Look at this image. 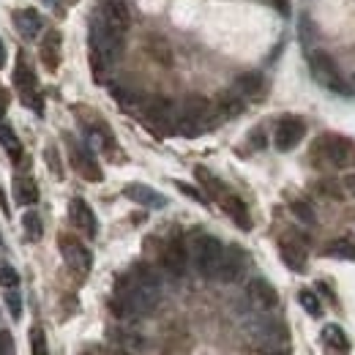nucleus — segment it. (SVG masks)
<instances>
[{"instance_id": "f257e3e1", "label": "nucleus", "mask_w": 355, "mask_h": 355, "mask_svg": "<svg viewBox=\"0 0 355 355\" xmlns=\"http://www.w3.org/2000/svg\"><path fill=\"white\" fill-rule=\"evenodd\" d=\"M162 298V282L159 273L150 266L139 263L134 266L129 273H123L115 284V295L110 301V309L121 320H132V317H142L159 306Z\"/></svg>"}, {"instance_id": "f03ea898", "label": "nucleus", "mask_w": 355, "mask_h": 355, "mask_svg": "<svg viewBox=\"0 0 355 355\" xmlns=\"http://www.w3.org/2000/svg\"><path fill=\"white\" fill-rule=\"evenodd\" d=\"M216 110L205 96H189L183 101V107L178 110V123L175 132L183 137H200L202 132H208L216 123Z\"/></svg>"}, {"instance_id": "7ed1b4c3", "label": "nucleus", "mask_w": 355, "mask_h": 355, "mask_svg": "<svg viewBox=\"0 0 355 355\" xmlns=\"http://www.w3.org/2000/svg\"><path fill=\"white\" fill-rule=\"evenodd\" d=\"M311 156L320 159L322 164L328 167H336V170H345V167H353L355 164V145L347 137H336V134H325L314 142L311 148Z\"/></svg>"}, {"instance_id": "20e7f679", "label": "nucleus", "mask_w": 355, "mask_h": 355, "mask_svg": "<svg viewBox=\"0 0 355 355\" xmlns=\"http://www.w3.org/2000/svg\"><path fill=\"white\" fill-rule=\"evenodd\" d=\"M123 36H126V33L110 28V25L98 17V19L90 25V55H96V58H101L107 66H112V63L121 58V52H123Z\"/></svg>"}, {"instance_id": "39448f33", "label": "nucleus", "mask_w": 355, "mask_h": 355, "mask_svg": "<svg viewBox=\"0 0 355 355\" xmlns=\"http://www.w3.org/2000/svg\"><path fill=\"white\" fill-rule=\"evenodd\" d=\"M191 263L194 268L200 270V276L205 279H216L219 273V266H222V257H224V246L219 238L214 235H197L191 241V252H189Z\"/></svg>"}, {"instance_id": "423d86ee", "label": "nucleus", "mask_w": 355, "mask_h": 355, "mask_svg": "<svg viewBox=\"0 0 355 355\" xmlns=\"http://www.w3.org/2000/svg\"><path fill=\"white\" fill-rule=\"evenodd\" d=\"M309 69H311V77L325 85V88L336 90V93H345L347 85H345V77L336 66V60L325 52V49H311L309 52Z\"/></svg>"}, {"instance_id": "0eeeda50", "label": "nucleus", "mask_w": 355, "mask_h": 355, "mask_svg": "<svg viewBox=\"0 0 355 355\" xmlns=\"http://www.w3.org/2000/svg\"><path fill=\"white\" fill-rule=\"evenodd\" d=\"M145 112V123L153 129L156 134H167V132H175V123H178V110L175 104L164 96H156L150 101H145L142 107Z\"/></svg>"}, {"instance_id": "6e6552de", "label": "nucleus", "mask_w": 355, "mask_h": 355, "mask_svg": "<svg viewBox=\"0 0 355 355\" xmlns=\"http://www.w3.org/2000/svg\"><path fill=\"white\" fill-rule=\"evenodd\" d=\"M58 249H60L66 266L71 268L74 273H80V276H85V273L90 270V266H93V254H90V249L80 241V238H74V235H69V232H63V235L58 238Z\"/></svg>"}, {"instance_id": "1a4fd4ad", "label": "nucleus", "mask_w": 355, "mask_h": 355, "mask_svg": "<svg viewBox=\"0 0 355 355\" xmlns=\"http://www.w3.org/2000/svg\"><path fill=\"white\" fill-rule=\"evenodd\" d=\"M304 137H306V123H304V118H298V115H284V118L279 121L276 132H273V145H276V150L290 153L293 148L301 145Z\"/></svg>"}, {"instance_id": "9d476101", "label": "nucleus", "mask_w": 355, "mask_h": 355, "mask_svg": "<svg viewBox=\"0 0 355 355\" xmlns=\"http://www.w3.org/2000/svg\"><path fill=\"white\" fill-rule=\"evenodd\" d=\"M162 266H164V270H167L173 279H180V276L186 273V268H189V249H186L183 238H173V241L164 246V252H162Z\"/></svg>"}, {"instance_id": "9b49d317", "label": "nucleus", "mask_w": 355, "mask_h": 355, "mask_svg": "<svg viewBox=\"0 0 355 355\" xmlns=\"http://www.w3.org/2000/svg\"><path fill=\"white\" fill-rule=\"evenodd\" d=\"M246 295H249V301H252L257 309H263V311H270L279 306V293H276V287H273L268 279H263V276H257V279L249 282Z\"/></svg>"}, {"instance_id": "f8f14e48", "label": "nucleus", "mask_w": 355, "mask_h": 355, "mask_svg": "<svg viewBox=\"0 0 355 355\" xmlns=\"http://www.w3.org/2000/svg\"><path fill=\"white\" fill-rule=\"evenodd\" d=\"M69 219L71 224L85 235V238H96V232H98V222H96V214H93V208H90L85 200H71L69 202Z\"/></svg>"}, {"instance_id": "ddd939ff", "label": "nucleus", "mask_w": 355, "mask_h": 355, "mask_svg": "<svg viewBox=\"0 0 355 355\" xmlns=\"http://www.w3.org/2000/svg\"><path fill=\"white\" fill-rule=\"evenodd\" d=\"M69 153H71V164H74V170L80 173V175L85 178V180H93V183H98L101 180V167L96 164V156L90 153L85 145H77V142H71L69 145Z\"/></svg>"}, {"instance_id": "4468645a", "label": "nucleus", "mask_w": 355, "mask_h": 355, "mask_svg": "<svg viewBox=\"0 0 355 355\" xmlns=\"http://www.w3.org/2000/svg\"><path fill=\"white\" fill-rule=\"evenodd\" d=\"M101 19H104L110 28L126 33L129 25H132L129 3H126V0H104V3H101Z\"/></svg>"}, {"instance_id": "2eb2a0df", "label": "nucleus", "mask_w": 355, "mask_h": 355, "mask_svg": "<svg viewBox=\"0 0 355 355\" xmlns=\"http://www.w3.org/2000/svg\"><path fill=\"white\" fill-rule=\"evenodd\" d=\"M243 268H246V252L241 246H230V249H224L222 266H219L216 279L219 282H235V279H241Z\"/></svg>"}, {"instance_id": "dca6fc26", "label": "nucleus", "mask_w": 355, "mask_h": 355, "mask_svg": "<svg viewBox=\"0 0 355 355\" xmlns=\"http://www.w3.org/2000/svg\"><path fill=\"white\" fill-rule=\"evenodd\" d=\"M219 205H222L224 214H227L232 222L238 224L241 230H252V216H249V208H246V202H243L238 194L227 191L222 200H219Z\"/></svg>"}, {"instance_id": "f3484780", "label": "nucleus", "mask_w": 355, "mask_h": 355, "mask_svg": "<svg viewBox=\"0 0 355 355\" xmlns=\"http://www.w3.org/2000/svg\"><path fill=\"white\" fill-rule=\"evenodd\" d=\"M279 254H282L284 266L290 268V270H306V249L301 246V241L282 238L279 241Z\"/></svg>"}, {"instance_id": "a211bd4d", "label": "nucleus", "mask_w": 355, "mask_h": 355, "mask_svg": "<svg viewBox=\"0 0 355 355\" xmlns=\"http://www.w3.org/2000/svg\"><path fill=\"white\" fill-rule=\"evenodd\" d=\"M322 345L328 347L331 355H350V339H347L345 328L336 322L322 325Z\"/></svg>"}, {"instance_id": "6ab92c4d", "label": "nucleus", "mask_w": 355, "mask_h": 355, "mask_svg": "<svg viewBox=\"0 0 355 355\" xmlns=\"http://www.w3.org/2000/svg\"><path fill=\"white\" fill-rule=\"evenodd\" d=\"M14 25H17L19 36L33 39V36H39V33H42L44 19H42V14H39L36 8H19V11H14Z\"/></svg>"}, {"instance_id": "aec40b11", "label": "nucleus", "mask_w": 355, "mask_h": 355, "mask_svg": "<svg viewBox=\"0 0 355 355\" xmlns=\"http://www.w3.org/2000/svg\"><path fill=\"white\" fill-rule=\"evenodd\" d=\"M232 90L241 96V98H260L266 93V77L260 71H246L235 80Z\"/></svg>"}, {"instance_id": "412c9836", "label": "nucleus", "mask_w": 355, "mask_h": 355, "mask_svg": "<svg viewBox=\"0 0 355 355\" xmlns=\"http://www.w3.org/2000/svg\"><path fill=\"white\" fill-rule=\"evenodd\" d=\"M123 194H126L129 200H134V202L145 205V208H164V205H167V200H164L156 189H150V186H145V183H129Z\"/></svg>"}, {"instance_id": "4be33fe9", "label": "nucleus", "mask_w": 355, "mask_h": 355, "mask_svg": "<svg viewBox=\"0 0 355 355\" xmlns=\"http://www.w3.org/2000/svg\"><path fill=\"white\" fill-rule=\"evenodd\" d=\"M60 46H63V39L58 31H49L42 42V63H44L46 71H55L60 66Z\"/></svg>"}, {"instance_id": "5701e85b", "label": "nucleus", "mask_w": 355, "mask_h": 355, "mask_svg": "<svg viewBox=\"0 0 355 355\" xmlns=\"http://www.w3.org/2000/svg\"><path fill=\"white\" fill-rule=\"evenodd\" d=\"M14 85L19 90V96L36 90V77H33V69L28 66V60H25V52L17 55V63H14Z\"/></svg>"}, {"instance_id": "b1692460", "label": "nucleus", "mask_w": 355, "mask_h": 355, "mask_svg": "<svg viewBox=\"0 0 355 355\" xmlns=\"http://www.w3.org/2000/svg\"><path fill=\"white\" fill-rule=\"evenodd\" d=\"M243 101H246V98H241L235 90H224V93H219L214 110H216L219 118H235V115L243 112Z\"/></svg>"}, {"instance_id": "393cba45", "label": "nucleus", "mask_w": 355, "mask_h": 355, "mask_svg": "<svg viewBox=\"0 0 355 355\" xmlns=\"http://www.w3.org/2000/svg\"><path fill=\"white\" fill-rule=\"evenodd\" d=\"M14 197L19 205H36L39 202V186L28 175H19L14 180Z\"/></svg>"}, {"instance_id": "a878e982", "label": "nucleus", "mask_w": 355, "mask_h": 355, "mask_svg": "<svg viewBox=\"0 0 355 355\" xmlns=\"http://www.w3.org/2000/svg\"><path fill=\"white\" fill-rule=\"evenodd\" d=\"M194 175H197L200 186L205 189V194H208L211 200H216V202H219L224 194H227V186H224L222 180L214 175L211 170H205V167H197V170H194Z\"/></svg>"}, {"instance_id": "bb28decb", "label": "nucleus", "mask_w": 355, "mask_h": 355, "mask_svg": "<svg viewBox=\"0 0 355 355\" xmlns=\"http://www.w3.org/2000/svg\"><path fill=\"white\" fill-rule=\"evenodd\" d=\"M325 254L334 257V260H355V235L334 238V241L325 246Z\"/></svg>"}, {"instance_id": "cd10ccee", "label": "nucleus", "mask_w": 355, "mask_h": 355, "mask_svg": "<svg viewBox=\"0 0 355 355\" xmlns=\"http://www.w3.org/2000/svg\"><path fill=\"white\" fill-rule=\"evenodd\" d=\"M0 148L8 153L11 162H17V164L22 162V142H19L17 132L8 123H0Z\"/></svg>"}, {"instance_id": "c85d7f7f", "label": "nucleus", "mask_w": 355, "mask_h": 355, "mask_svg": "<svg viewBox=\"0 0 355 355\" xmlns=\"http://www.w3.org/2000/svg\"><path fill=\"white\" fill-rule=\"evenodd\" d=\"M145 49L153 55V60H159V63H164V66L173 63V49H170V44H167L162 36H148V39H145Z\"/></svg>"}, {"instance_id": "c756f323", "label": "nucleus", "mask_w": 355, "mask_h": 355, "mask_svg": "<svg viewBox=\"0 0 355 355\" xmlns=\"http://www.w3.org/2000/svg\"><path fill=\"white\" fill-rule=\"evenodd\" d=\"M22 227H25L28 241H42V235H44V224H42V216H39L36 211H28V214L22 216Z\"/></svg>"}, {"instance_id": "7c9ffc66", "label": "nucleus", "mask_w": 355, "mask_h": 355, "mask_svg": "<svg viewBox=\"0 0 355 355\" xmlns=\"http://www.w3.org/2000/svg\"><path fill=\"white\" fill-rule=\"evenodd\" d=\"M290 208H293V216H295L298 222L309 224V227H314V224H317V214H314V208H311L306 200H295Z\"/></svg>"}, {"instance_id": "2f4dec72", "label": "nucleus", "mask_w": 355, "mask_h": 355, "mask_svg": "<svg viewBox=\"0 0 355 355\" xmlns=\"http://www.w3.org/2000/svg\"><path fill=\"white\" fill-rule=\"evenodd\" d=\"M298 304H301L304 311L311 314V317H322V304H320V298H317L311 290H301V293H298Z\"/></svg>"}, {"instance_id": "473e14b6", "label": "nucleus", "mask_w": 355, "mask_h": 355, "mask_svg": "<svg viewBox=\"0 0 355 355\" xmlns=\"http://www.w3.org/2000/svg\"><path fill=\"white\" fill-rule=\"evenodd\" d=\"M6 306H8V314H11L14 320H22V295H19L17 287L6 290Z\"/></svg>"}, {"instance_id": "72a5a7b5", "label": "nucleus", "mask_w": 355, "mask_h": 355, "mask_svg": "<svg viewBox=\"0 0 355 355\" xmlns=\"http://www.w3.org/2000/svg\"><path fill=\"white\" fill-rule=\"evenodd\" d=\"M0 287L3 290L19 287V273H17V268L8 266V263H0Z\"/></svg>"}, {"instance_id": "f704fd0d", "label": "nucleus", "mask_w": 355, "mask_h": 355, "mask_svg": "<svg viewBox=\"0 0 355 355\" xmlns=\"http://www.w3.org/2000/svg\"><path fill=\"white\" fill-rule=\"evenodd\" d=\"M31 355H49V350H46V336L39 325L31 328Z\"/></svg>"}, {"instance_id": "c9c22d12", "label": "nucleus", "mask_w": 355, "mask_h": 355, "mask_svg": "<svg viewBox=\"0 0 355 355\" xmlns=\"http://www.w3.org/2000/svg\"><path fill=\"white\" fill-rule=\"evenodd\" d=\"M44 159H46V164H49V170H52V175L63 178V164H60V156H58V148H55V145L46 148Z\"/></svg>"}, {"instance_id": "e433bc0d", "label": "nucleus", "mask_w": 355, "mask_h": 355, "mask_svg": "<svg viewBox=\"0 0 355 355\" xmlns=\"http://www.w3.org/2000/svg\"><path fill=\"white\" fill-rule=\"evenodd\" d=\"M175 186L180 189V191H183V194H186V197H191L194 202H208V197H205L200 189H194V186H189V183H183V180H178Z\"/></svg>"}, {"instance_id": "4c0bfd02", "label": "nucleus", "mask_w": 355, "mask_h": 355, "mask_svg": "<svg viewBox=\"0 0 355 355\" xmlns=\"http://www.w3.org/2000/svg\"><path fill=\"white\" fill-rule=\"evenodd\" d=\"M0 355H14V336L8 331H0Z\"/></svg>"}, {"instance_id": "58836bf2", "label": "nucleus", "mask_w": 355, "mask_h": 355, "mask_svg": "<svg viewBox=\"0 0 355 355\" xmlns=\"http://www.w3.org/2000/svg\"><path fill=\"white\" fill-rule=\"evenodd\" d=\"M249 139H252V145H254V148H263V145H266V134H263V129L252 132V137H249Z\"/></svg>"}, {"instance_id": "ea45409f", "label": "nucleus", "mask_w": 355, "mask_h": 355, "mask_svg": "<svg viewBox=\"0 0 355 355\" xmlns=\"http://www.w3.org/2000/svg\"><path fill=\"white\" fill-rule=\"evenodd\" d=\"M6 107H8V93H6V88H0V121L6 115Z\"/></svg>"}, {"instance_id": "a19ab883", "label": "nucleus", "mask_w": 355, "mask_h": 355, "mask_svg": "<svg viewBox=\"0 0 355 355\" xmlns=\"http://www.w3.org/2000/svg\"><path fill=\"white\" fill-rule=\"evenodd\" d=\"M345 189H347V191L355 197V173H353V175H345Z\"/></svg>"}, {"instance_id": "79ce46f5", "label": "nucleus", "mask_w": 355, "mask_h": 355, "mask_svg": "<svg viewBox=\"0 0 355 355\" xmlns=\"http://www.w3.org/2000/svg\"><path fill=\"white\" fill-rule=\"evenodd\" d=\"M276 8H279L284 17H287V14H290V0H276Z\"/></svg>"}, {"instance_id": "37998d69", "label": "nucleus", "mask_w": 355, "mask_h": 355, "mask_svg": "<svg viewBox=\"0 0 355 355\" xmlns=\"http://www.w3.org/2000/svg\"><path fill=\"white\" fill-rule=\"evenodd\" d=\"M6 66V49H3V42H0V69Z\"/></svg>"}, {"instance_id": "c03bdc74", "label": "nucleus", "mask_w": 355, "mask_h": 355, "mask_svg": "<svg viewBox=\"0 0 355 355\" xmlns=\"http://www.w3.org/2000/svg\"><path fill=\"white\" fill-rule=\"evenodd\" d=\"M110 355H132V353H126V350H115V353H110Z\"/></svg>"}, {"instance_id": "a18cd8bd", "label": "nucleus", "mask_w": 355, "mask_h": 355, "mask_svg": "<svg viewBox=\"0 0 355 355\" xmlns=\"http://www.w3.org/2000/svg\"><path fill=\"white\" fill-rule=\"evenodd\" d=\"M270 355H287V353H270Z\"/></svg>"}]
</instances>
